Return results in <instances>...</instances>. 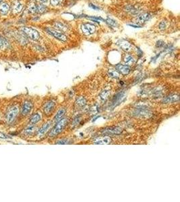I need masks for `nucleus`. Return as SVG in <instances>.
Listing matches in <instances>:
<instances>
[{
  "instance_id": "1",
  "label": "nucleus",
  "mask_w": 180,
  "mask_h": 202,
  "mask_svg": "<svg viewBox=\"0 0 180 202\" xmlns=\"http://www.w3.org/2000/svg\"><path fill=\"white\" fill-rule=\"evenodd\" d=\"M68 119L64 118V119H61L59 122H57V125L53 128V129L51 130V132H50L49 136L51 137L57 136L58 134L61 133V132L63 131V129H64L65 126L66 125V124L68 123Z\"/></svg>"
},
{
  "instance_id": "2",
  "label": "nucleus",
  "mask_w": 180,
  "mask_h": 202,
  "mask_svg": "<svg viewBox=\"0 0 180 202\" xmlns=\"http://www.w3.org/2000/svg\"><path fill=\"white\" fill-rule=\"evenodd\" d=\"M21 31L23 32L25 35L33 41H37L39 39L40 35L37 30L33 29L31 27H25L21 29Z\"/></svg>"
},
{
  "instance_id": "3",
  "label": "nucleus",
  "mask_w": 180,
  "mask_h": 202,
  "mask_svg": "<svg viewBox=\"0 0 180 202\" xmlns=\"http://www.w3.org/2000/svg\"><path fill=\"white\" fill-rule=\"evenodd\" d=\"M46 31H47V33L48 34H49V35L53 36V37L56 38L57 39H59V41H67L66 36H65L64 34L61 33V32L57 31V30L51 29V28H47V29H46Z\"/></svg>"
},
{
  "instance_id": "4",
  "label": "nucleus",
  "mask_w": 180,
  "mask_h": 202,
  "mask_svg": "<svg viewBox=\"0 0 180 202\" xmlns=\"http://www.w3.org/2000/svg\"><path fill=\"white\" fill-rule=\"evenodd\" d=\"M81 30L86 35H91L95 32V26L91 23H86L81 25Z\"/></svg>"
},
{
  "instance_id": "5",
  "label": "nucleus",
  "mask_w": 180,
  "mask_h": 202,
  "mask_svg": "<svg viewBox=\"0 0 180 202\" xmlns=\"http://www.w3.org/2000/svg\"><path fill=\"white\" fill-rule=\"evenodd\" d=\"M18 113V109L17 107H13L10 109L7 113V121L8 123H12L15 119Z\"/></svg>"
},
{
  "instance_id": "6",
  "label": "nucleus",
  "mask_w": 180,
  "mask_h": 202,
  "mask_svg": "<svg viewBox=\"0 0 180 202\" xmlns=\"http://www.w3.org/2000/svg\"><path fill=\"white\" fill-rule=\"evenodd\" d=\"M122 130L120 127H111L107 128V129H104L103 131V133L105 135H118V134L121 133Z\"/></svg>"
},
{
  "instance_id": "7",
  "label": "nucleus",
  "mask_w": 180,
  "mask_h": 202,
  "mask_svg": "<svg viewBox=\"0 0 180 202\" xmlns=\"http://www.w3.org/2000/svg\"><path fill=\"white\" fill-rule=\"evenodd\" d=\"M55 103H54L53 101H50L49 102H47V103L45 105V106H44V108H43L44 113H45L46 115H49L50 114H51L52 112L53 111V110L55 109Z\"/></svg>"
},
{
  "instance_id": "8",
  "label": "nucleus",
  "mask_w": 180,
  "mask_h": 202,
  "mask_svg": "<svg viewBox=\"0 0 180 202\" xmlns=\"http://www.w3.org/2000/svg\"><path fill=\"white\" fill-rule=\"evenodd\" d=\"M111 138L108 136L100 137L94 140V144L97 145H107L111 142Z\"/></svg>"
},
{
  "instance_id": "9",
  "label": "nucleus",
  "mask_w": 180,
  "mask_h": 202,
  "mask_svg": "<svg viewBox=\"0 0 180 202\" xmlns=\"http://www.w3.org/2000/svg\"><path fill=\"white\" fill-rule=\"evenodd\" d=\"M151 18V16L150 14L143 13L138 16L136 18V23H139V24L144 23L145 22L149 20Z\"/></svg>"
},
{
  "instance_id": "10",
  "label": "nucleus",
  "mask_w": 180,
  "mask_h": 202,
  "mask_svg": "<svg viewBox=\"0 0 180 202\" xmlns=\"http://www.w3.org/2000/svg\"><path fill=\"white\" fill-rule=\"evenodd\" d=\"M117 45L119 46V47L121 49L125 51H130L132 49V46L129 42H127L125 40H120L117 43Z\"/></svg>"
},
{
  "instance_id": "11",
  "label": "nucleus",
  "mask_w": 180,
  "mask_h": 202,
  "mask_svg": "<svg viewBox=\"0 0 180 202\" xmlns=\"http://www.w3.org/2000/svg\"><path fill=\"white\" fill-rule=\"evenodd\" d=\"M32 109H33V105L31 102L26 101L23 104L22 108V113L24 115H27L31 111Z\"/></svg>"
},
{
  "instance_id": "12",
  "label": "nucleus",
  "mask_w": 180,
  "mask_h": 202,
  "mask_svg": "<svg viewBox=\"0 0 180 202\" xmlns=\"http://www.w3.org/2000/svg\"><path fill=\"white\" fill-rule=\"evenodd\" d=\"M179 101V95H171L168 96V97L164 98L163 100V103L165 104L168 103H175V102Z\"/></svg>"
},
{
  "instance_id": "13",
  "label": "nucleus",
  "mask_w": 180,
  "mask_h": 202,
  "mask_svg": "<svg viewBox=\"0 0 180 202\" xmlns=\"http://www.w3.org/2000/svg\"><path fill=\"white\" fill-rule=\"evenodd\" d=\"M116 69L123 75L128 74L130 71V69L128 65H121V64H119V65L116 66Z\"/></svg>"
},
{
  "instance_id": "14",
  "label": "nucleus",
  "mask_w": 180,
  "mask_h": 202,
  "mask_svg": "<svg viewBox=\"0 0 180 202\" xmlns=\"http://www.w3.org/2000/svg\"><path fill=\"white\" fill-rule=\"evenodd\" d=\"M23 9V4L21 1H20L19 0L15 1V2L14 3L13 7H12V10L14 14H19L21 12V11Z\"/></svg>"
},
{
  "instance_id": "15",
  "label": "nucleus",
  "mask_w": 180,
  "mask_h": 202,
  "mask_svg": "<svg viewBox=\"0 0 180 202\" xmlns=\"http://www.w3.org/2000/svg\"><path fill=\"white\" fill-rule=\"evenodd\" d=\"M51 121H49L47 122V123L44 124V125L40 128L39 131H38V134H39V135H43L45 133H47V132L49 131L50 128H51Z\"/></svg>"
},
{
  "instance_id": "16",
  "label": "nucleus",
  "mask_w": 180,
  "mask_h": 202,
  "mask_svg": "<svg viewBox=\"0 0 180 202\" xmlns=\"http://www.w3.org/2000/svg\"><path fill=\"white\" fill-rule=\"evenodd\" d=\"M135 115L136 117H149V115H151V113L148 111V110H146L145 109H138V110L134 112Z\"/></svg>"
},
{
  "instance_id": "17",
  "label": "nucleus",
  "mask_w": 180,
  "mask_h": 202,
  "mask_svg": "<svg viewBox=\"0 0 180 202\" xmlns=\"http://www.w3.org/2000/svg\"><path fill=\"white\" fill-rule=\"evenodd\" d=\"M10 10V5L7 3H3L0 5V14L3 16L7 14Z\"/></svg>"
},
{
  "instance_id": "18",
  "label": "nucleus",
  "mask_w": 180,
  "mask_h": 202,
  "mask_svg": "<svg viewBox=\"0 0 180 202\" xmlns=\"http://www.w3.org/2000/svg\"><path fill=\"white\" fill-rule=\"evenodd\" d=\"M65 113V110L64 109H60L59 111H57V113H56V115L55 116V118H54V120H55V122H59L60 120L61 119V118H63V116H64Z\"/></svg>"
},
{
  "instance_id": "19",
  "label": "nucleus",
  "mask_w": 180,
  "mask_h": 202,
  "mask_svg": "<svg viewBox=\"0 0 180 202\" xmlns=\"http://www.w3.org/2000/svg\"><path fill=\"white\" fill-rule=\"evenodd\" d=\"M54 26H55V28L56 29L59 30L60 31L65 32L68 30V27L65 24H64L61 22H56L55 23V25Z\"/></svg>"
},
{
  "instance_id": "20",
  "label": "nucleus",
  "mask_w": 180,
  "mask_h": 202,
  "mask_svg": "<svg viewBox=\"0 0 180 202\" xmlns=\"http://www.w3.org/2000/svg\"><path fill=\"white\" fill-rule=\"evenodd\" d=\"M40 120H41V115H40L39 114L36 113L31 117V120H30V123H31V125H34V124L39 122Z\"/></svg>"
},
{
  "instance_id": "21",
  "label": "nucleus",
  "mask_w": 180,
  "mask_h": 202,
  "mask_svg": "<svg viewBox=\"0 0 180 202\" xmlns=\"http://www.w3.org/2000/svg\"><path fill=\"white\" fill-rule=\"evenodd\" d=\"M108 75H109L111 78H119V73L117 72V71L115 70V69H109L108 71Z\"/></svg>"
},
{
  "instance_id": "22",
  "label": "nucleus",
  "mask_w": 180,
  "mask_h": 202,
  "mask_svg": "<svg viewBox=\"0 0 180 202\" xmlns=\"http://www.w3.org/2000/svg\"><path fill=\"white\" fill-rule=\"evenodd\" d=\"M37 5H36L35 3L32 2V3H30L29 7H28V10H29V12L34 14V13L37 12Z\"/></svg>"
},
{
  "instance_id": "23",
  "label": "nucleus",
  "mask_w": 180,
  "mask_h": 202,
  "mask_svg": "<svg viewBox=\"0 0 180 202\" xmlns=\"http://www.w3.org/2000/svg\"><path fill=\"white\" fill-rule=\"evenodd\" d=\"M123 97H124V93L123 92H119V94H117L115 97V98H114L113 103L116 104L118 103V102H120V101H121V99H123Z\"/></svg>"
},
{
  "instance_id": "24",
  "label": "nucleus",
  "mask_w": 180,
  "mask_h": 202,
  "mask_svg": "<svg viewBox=\"0 0 180 202\" xmlns=\"http://www.w3.org/2000/svg\"><path fill=\"white\" fill-rule=\"evenodd\" d=\"M76 103L78 107H85V105H86V100L82 97L79 98L78 99H77Z\"/></svg>"
},
{
  "instance_id": "25",
  "label": "nucleus",
  "mask_w": 180,
  "mask_h": 202,
  "mask_svg": "<svg viewBox=\"0 0 180 202\" xmlns=\"http://www.w3.org/2000/svg\"><path fill=\"white\" fill-rule=\"evenodd\" d=\"M46 10H47V7H46L45 5L40 4L39 5H37V12L42 14V13L45 12Z\"/></svg>"
},
{
  "instance_id": "26",
  "label": "nucleus",
  "mask_w": 180,
  "mask_h": 202,
  "mask_svg": "<svg viewBox=\"0 0 180 202\" xmlns=\"http://www.w3.org/2000/svg\"><path fill=\"white\" fill-rule=\"evenodd\" d=\"M124 61L125 63L127 64H132L134 61V57H132L131 55H127L125 56V57L124 58Z\"/></svg>"
},
{
  "instance_id": "27",
  "label": "nucleus",
  "mask_w": 180,
  "mask_h": 202,
  "mask_svg": "<svg viewBox=\"0 0 180 202\" xmlns=\"http://www.w3.org/2000/svg\"><path fill=\"white\" fill-rule=\"evenodd\" d=\"M62 0H50V3L53 6H56L58 5L61 3Z\"/></svg>"
},
{
  "instance_id": "28",
  "label": "nucleus",
  "mask_w": 180,
  "mask_h": 202,
  "mask_svg": "<svg viewBox=\"0 0 180 202\" xmlns=\"http://www.w3.org/2000/svg\"><path fill=\"white\" fill-rule=\"evenodd\" d=\"M106 22H107V23L109 24L110 26H111V27H115L116 25H117V23H116V22L115 20H113L110 19V18H107L106 20Z\"/></svg>"
},
{
  "instance_id": "29",
  "label": "nucleus",
  "mask_w": 180,
  "mask_h": 202,
  "mask_svg": "<svg viewBox=\"0 0 180 202\" xmlns=\"http://www.w3.org/2000/svg\"><path fill=\"white\" fill-rule=\"evenodd\" d=\"M89 19L92 20H94L95 22H99L100 21H104V20L101 17H95V16H91V17H89Z\"/></svg>"
},
{
  "instance_id": "30",
  "label": "nucleus",
  "mask_w": 180,
  "mask_h": 202,
  "mask_svg": "<svg viewBox=\"0 0 180 202\" xmlns=\"http://www.w3.org/2000/svg\"><path fill=\"white\" fill-rule=\"evenodd\" d=\"M165 27H166V23H165V22H161V23L159 24V29H161V30H163L164 29H165Z\"/></svg>"
},
{
  "instance_id": "31",
  "label": "nucleus",
  "mask_w": 180,
  "mask_h": 202,
  "mask_svg": "<svg viewBox=\"0 0 180 202\" xmlns=\"http://www.w3.org/2000/svg\"><path fill=\"white\" fill-rule=\"evenodd\" d=\"M56 144H67L68 140H65V139H61V140H59Z\"/></svg>"
},
{
  "instance_id": "32",
  "label": "nucleus",
  "mask_w": 180,
  "mask_h": 202,
  "mask_svg": "<svg viewBox=\"0 0 180 202\" xmlns=\"http://www.w3.org/2000/svg\"><path fill=\"white\" fill-rule=\"evenodd\" d=\"M89 7H91V8H93L94 10H100V8L99 7H97L95 5L93 4V3H89Z\"/></svg>"
},
{
  "instance_id": "33",
  "label": "nucleus",
  "mask_w": 180,
  "mask_h": 202,
  "mask_svg": "<svg viewBox=\"0 0 180 202\" xmlns=\"http://www.w3.org/2000/svg\"><path fill=\"white\" fill-rule=\"evenodd\" d=\"M3 41L2 40V39H1V37H0V49H2L3 47Z\"/></svg>"
},
{
  "instance_id": "34",
  "label": "nucleus",
  "mask_w": 180,
  "mask_h": 202,
  "mask_svg": "<svg viewBox=\"0 0 180 202\" xmlns=\"http://www.w3.org/2000/svg\"><path fill=\"white\" fill-rule=\"evenodd\" d=\"M129 26H130V27H134V28H141L140 26H138V25H134V24H130Z\"/></svg>"
},
{
  "instance_id": "35",
  "label": "nucleus",
  "mask_w": 180,
  "mask_h": 202,
  "mask_svg": "<svg viewBox=\"0 0 180 202\" xmlns=\"http://www.w3.org/2000/svg\"><path fill=\"white\" fill-rule=\"evenodd\" d=\"M38 1H40V2H41V3H44V2H46V1H47V0H38Z\"/></svg>"
},
{
  "instance_id": "36",
  "label": "nucleus",
  "mask_w": 180,
  "mask_h": 202,
  "mask_svg": "<svg viewBox=\"0 0 180 202\" xmlns=\"http://www.w3.org/2000/svg\"><path fill=\"white\" fill-rule=\"evenodd\" d=\"M1 1H2V0H0V4H1Z\"/></svg>"
}]
</instances>
